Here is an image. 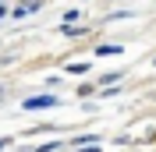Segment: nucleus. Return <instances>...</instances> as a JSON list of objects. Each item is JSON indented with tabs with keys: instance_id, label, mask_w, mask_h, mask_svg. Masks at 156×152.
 Returning a JSON list of instances; mask_svg holds the SVG:
<instances>
[{
	"instance_id": "f257e3e1",
	"label": "nucleus",
	"mask_w": 156,
	"mask_h": 152,
	"mask_svg": "<svg viewBox=\"0 0 156 152\" xmlns=\"http://www.w3.org/2000/svg\"><path fill=\"white\" fill-rule=\"evenodd\" d=\"M50 106H57V95H53V92H46V95H29V99L21 103V110L39 113V110H50Z\"/></svg>"
},
{
	"instance_id": "f03ea898",
	"label": "nucleus",
	"mask_w": 156,
	"mask_h": 152,
	"mask_svg": "<svg viewBox=\"0 0 156 152\" xmlns=\"http://www.w3.org/2000/svg\"><path fill=\"white\" fill-rule=\"evenodd\" d=\"M92 53H96V57H121V53H124V46H121V43H99Z\"/></svg>"
},
{
	"instance_id": "7ed1b4c3",
	"label": "nucleus",
	"mask_w": 156,
	"mask_h": 152,
	"mask_svg": "<svg viewBox=\"0 0 156 152\" xmlns=\"http://www.w3.org/2000/svg\"><path fill=\"white\" fill-rule=\"evenodd\" d=\"M82 145H99V134H75V138H71V149H82Z\"/></svg>"
},
{
	"instance_id": "20e7f679",
	"label": "nucleus",
	"mask_w": 156,
	"mask_h": 152,
	"mask_svg": "<svg viewBox=\"0 0 156 152\" xmlns=\"http://www.w3.org/2000/svg\"><path fill=\"white\" fill-rule=\"evenodd\" d=\"M96 81H99V88H103V85H117V81H121V71H107V74H103V78H96Z\"/></svg>"
},
{
	"instance_id": "39448f33",
	"label": "nucleus",
	"mask_w": 156,
	"mask_h": 152,
	"mask_svg": "<svg viewBox=\"0 0 156 152\" xmlns=\"http://www.w3.org/2000/svg\"><path fill=\"white\" fill-rule=\"evenodd\" d=\"M89 64H68V74H85Z\"/></svg>"
},
{
	"instance_id": "423d86ee",
	"label": "nucleus",
	"mask_w": 156,
	"mask_h": 152,
	"mask_svg": "<svg viewBox=\"0 0 156 152\" xmlns=\"http://www.w3.org/2000/svg\"><path fill=\"white\" fill-rule=\"evenodd\" d=\"M32 152H57V142H43V145H36Z\"/></svg>"
},
{
	"instance_id": "0eeeda50",
	"label": "nucleus",
	"mask_w": 156,
	"mask_h": 152,
	"mask_svg": "<svg viewBox=\"0 0 156 152\" xmlns=\"http://www.w3.org/2000/svg\"><path fill=\"white\" fill-rule=\"evenodd\" d=\"M75 152H99V145H82V149H75Z\"/></svg>"
},
{
	"instance_id": "6e6552de",
	"label": "nucleus",
	"mask_w": 156,
	"mask_h": 152,
	"mask_svg": "<svg viewBox=\"0 0 156 152\" xmlns=\"http://www.w3.org/2000/svg\"><path fill=\"white\" fill-rule=\"evenodd\" d=\"M4 145H7V142H4V138H0V149H4Z\"/></svg>"
}]
</instances>
